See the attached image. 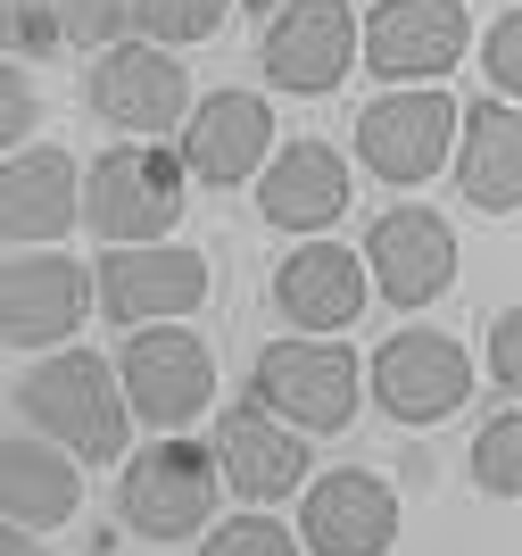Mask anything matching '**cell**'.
Returning <instances> with one entry per match:
<instances>
[{"label":"cell","instance_id":"cell-1","mask_svg":"<svg viewBox=\"0 0 522 556\" xmlns=\"http://www.w3.org/2000/svg\"><path fill=\"white\" fill-rule=\"evenodd\" d=\"M17 416H25V432L75 448L84 465H109V457H125L133 399H125L116 366H100L91 349H50L42 366L17 374Z\"/></svg>","mask_w":522,"mask_h":556},{"label":"cell","instance_id":"cell-2","mask_svg":"<svg viewBox=\"0 0 522 556\" xmlns=\"http://www.w3.org/2000/svg\"><path fill=\"white\" fill-rule=\"evenodd\" d=\"M216 490H225L216 448L182 441V432H158V441L133 448V465H125L116 515H125V532H141V540H200V532H216Z\"/></svg>","mask_w":522,"mask_h":556},{"label":"cell","instance_id":"cell-3","mask_svg":"<svg viewBox=\"0 0 522 556\" xmlns=\"http://www.w3.org/2000/svg\"><path fill=\"white\" fill-rule=\"evenodd\" d=\"M182 184L191 166L182 150H109V159L84 175V225L109 241V250H141V241H166L182 216Z\"/></svg>","mask_w":522,"mask_h":556},{"label":"cell","instance_id":"cell-4","mask_svg":"<svg viewBox=\"0 0 522 556\" xmlns=\"http://www.w3.org/2000/svg\"><path fill=\"white\" fill-rule=\"evenodd\" d=\"M357 391H365L357 357L316 341V332L257 349V366H250V399L266 416L298 424V432H341V424H357Z\"/></svg>","mask_w":522,"mask_h":556},{"label":"cell","instance_id":"cell-5","mask_svg":"<svg viewBox=\"0 0 522 556\" xmlns=\"http://www.w3.org/2000/svg\"><path fill=\"white\" fill-rule=\"evenodd\" d=\"M116 382H125V399H133V416L150 432H182L216 399V357H207L200 332H182V325H141L133 341L116 349Z\"/></svg>","mask_w":522,"mask_h":556},{"label":"cell","instance_id":"cell-6","mask_svg":"<svg viewBox=\"0 0 522 556\" xmlns=\"http://www.w3.org/2000/svg\"><path fill=\"white\" fill-rule=\"evenodd\" d=\"M357 59H365V25H357L348 0H282L273 25H266V42H257L266 84L273 92H298V100L332 92Z\"/></svg>","mask_w":522,"mask_h":556},{"label":"cell","instance_id":"cell-7","mask_svg":"<svg viewBox=\"0 0 522 556\" xmlns=\"http://www.w3.org/2000/svg\"><path fill=\"white\" fill-rule=\"evenodd\" d=\"M456 134H464L456 100L415 84V92H382L357 116V159L382 184H432L440 166H456Z\"/></svg>","mask_w":522,"mask_h":556},{"label":"cell","instance_id":"cell-8","mask_svg":"<svg viewBox=\"0 0 522 556\" xmlns=\"http://www.w3.org/2000/svg\"><path fill=\"white\" fill-rule=\"evenodd\" d=\"M365 382H373L390 424H448L456 407L473 399V357H464V341L415 325V332H390V341L373 349Z\"/></svg>","mask_w":522,"mask_h":556},{"label":"cell","instance_id":"cell-9","mask_svg":"<svg viewBox=\"0 0 522 556\" xmlns=\"http://www.w3.org/2000/svg\"><path fill=\"white\" fill-rule=\"evenodd\" d=\"M84 100H91L100 125H116V134H133V141L166 134V125H191V75H182V59L158 50V42H141V34L91 59Z\"/></svg>","mask_w":522,"mask_h":556},{"label":"cell","instance_id":"cell-10","mask_svg":"<svg viewBox=\"0 0 522 556\" xmlns=\"http://www.w3.org/2000/svg\"><path fill=\"white\" fill-rule=\"evenodd\" d=\"M91 307H100V275L75 266L67 250H17L0 266V341L9 349H59L75 341Z\"/></svg>","mask_w":522,"mask_h":556},{"label":"cell","instance_id":"cell-11","mask_svg":"<svg viewBox=\"0 0 522 556\" xmlns=\"http://www.w3.org/2000/svg\"><path fill=\"white\" fill-rule=\"evenodd\" d=\"M100 316L125 332L141 325H175L207 300V257L182 241H141V250H100Z\"/></svg>","mask_w":522,"mask_h":556},{"label":"cell","instance_id":"cell-12","mask_svg":"<svg viewBox=\"0 0 522 556\" xmlns=\"http://www.w3.org/2000/svg\"><path fill=\"white\" fill-rule=\"evenodd\" d=\"M298 540H307V556H390L398 548V490L365 465L316 473L298 490Z\"/></svg>","mask_w":522,"mask_h":556},{"label":"cell","instance_id":"cell-13","mask_svg":"<svg viewBox=\"0 0 522 556\" xmlns=\"http://www.w3.org/2000/svg\"><path fill=\"white\" fill-rule=\"evenodd\" d=\"M216 465H225V490L250 498V507H273V498H291V490L316 482V473H307V432L266 416L257 399L216 416Z\"/></svg>","mask_w":522,"mask_h":556},{"label":"cell","instance_id":"cell-14","mask_svg":"<svg viewBox=\"0 0 522 556\" xmlns=\"http://www.w3.org/2000/svg\"><path fill=\"white\" fill-rule=\"evenodd\" d=\"M365 266H373V291H382L390 307H432L440 291L456 282V232H448V216H432V208L373 216V232H365Z\"/></svg>","mask_w":522,"mask_h":556},{"label":"cell","instance_id":"cell-15","mask_svg":"<svg viewBox=\"0 0 522 556\" xmlns=\"http://www.w3.org/2000/svg\"><path fill=\"white\" fill-rule=\"evenodd\" d=\"M464 59V0H382L365 17V67L382 84H432Z\"/></svg>","mask_w":522,"mask_h":556},{"label":"cell","instance_id":"cell-16","mask_svg":"<svg viewBox=\"0 0 522 556\" xmlns=\"http://www.w3.org/2000/svg\"><path fill=\"white\" fill-rule=\"evenodd\" d=\"M365 300H373V266L357 250H341V241H298L273 266V307L298 332H316V341L323 332H348L365 316Z\"/></svg>","mask_w":522,"mask_h":556},{"label":"cell","instance_id":"cell-17","mask_svg":"<svg viewBox=\"0 0 522 556\" xmlns=\"http://www.w3.org/2000/svg\"><path fill=\"white\" fill-rule=\"evenodd\" d=\"M266 150H273V109L257 92H207L200 109H191V125H182V166H191L207 191L250 184L257 166H273Z\"/></svg>","mask_w":522,"mask_h":556},{"label":"cell","instance_id":"cell-18","mask_svg":"<svg viewBox=\"0 0 522 556\" xmlns=\"http://www.w3.org/2000/svg\"><path fill=\"white\" fill-rule=\"evenodd\" d=\"M67 225H84V175H75L67 150H9L0 166V232L17 241V250H42L59 241Z\"/></svg>","mask_w":522,"mask_h":556},{"label":"cell","instance_id":"cell-19","mask_svg":"<svg viewBox=\"0 0 522 556\" xmlns=\"http://www.w3.org/2000/svg\"><path fill=\"white\" fill-rule=\"evenodd\" d=\"M257 216L282 225V232H323L332 216H348V159L332 141L273 150V166L257 175Z\"/></svg>","mask_w":522,"mask_h":556},{"label":"cell","instance_id":"cell-20","mask_svg":"<svg viewBox=\"0 0 522 556\" xmlns=\"http://www.w3.org/2000/svg\"><path fill=\"white\" fill-rule=\"evenodd\" d=\"M75 448L42 441V432H9L0 441V515L25 523V532H50L84 507V473H75Z\"/></svg>","mask_w":522,"mask_h":556},{"label":"cell","instance_id":"cell-21","mask_svg":"<svg viewBox=\"0 0 522 556\" xmlns=\"http://www.w3.org/2000/svg\"><path fill=\"white\" fill-rule=\"evenodd\" d=\"M456 191L473 208L506 216L522 208V109L514 100H473L464 134H456Z\"/></svg>","mask_w":522,"mask_h":556},{"label":"cell","instance_id":"cell-22","mask_svg":"<svg viewBox=\"0 0 522 556\" xmlns=\"http://www.w3.org/2000/svg\"><path fill=\"white\" fill-rule=\"evenodd\" d=\"M225 17H232V0H141L133 34L158 42V50H182V42H207Z\"/></svg>","mask_w":522,"mask_h":556},{"label":"cell","instance_id":"cell-23","mask_svg":"<svg viewBox=\"0 0 522 556\" xmlns=\"http://www.w3.org/2000/svg\"><path fill=\"white\" fill-rule=\"evenodd\" d=\"M473 482L489 490V498H522V407H506V416L481 424V441H473Z\"/></svg>","mask_w":522,"mask_h":556},{"label":"cell","instance_id":"cell-24","mask_svg":"<svg viewBox=\"0 0 522 556\" xmlns=\"http://www.w3.org/2000/svg\"><path fill=\"white\" fill-rule=\"evenodd\" d=\"M200 556H307V540H291L266 507H250V515H225V523L200 540Z\"/></svg>","mask_w":522,"mask_h":556},{"label":"cell","instance_id":"cell-25","mask_svg":"<svg viewBox=\"0 0 522 556\" xmlns=\"http://www.w3.org/2000/svg\"><path fill=\"white\" fill-rule=\"evenodd\" d=\"M50 9L67 25V42H84V50L133 42V17H141V0H50Z\"/></svg>","mask_w":522,"mask_h":556},{"label":"cell","instance_id":"cell-26","mask_svg":"<svg viewBox=\"0 0 522 556\" xmlns=\"http://www.w3.org/2000/svg\"><path fill=\"white\" fill-rule=\"evenodd\" d=\"M481 75L498 84V100H522V9H506L481 42Z\"/></svg>","mask_w":522,"mask_h":556},{"label":"cell","instance_id":"cell-27","mask_svg":"<svg viewBox=\"0 0 522 556\" xmlns=\"http://www.w3.org/2000/svg\"><path fill=\"white\" fill-rule=\"evenodd\" d=\"M34 84H25V67H0V150H34Z\"/></svg>","mask_w":522,"mask_h":556},{"label":"cell","instance_id":"cell-28","mask_svg":"<svg viewBox=\"0 0 522 556\" xmlns=\"http://www.w3.org/2000/svg\"><path fill=\"white\" fill-rule=\"evenodd\" d=\"M50 42H67L59 9L50 0H9V50H50Z\"/></svg>","mask_w":522,"mask_h":556},{"label":"cell","instance_id":"cell-29","mask_svg":"<svg viewBox=\"0 0 522 556\" xmlns=\"http://www.w3.org/2000/svg\"><path fill=\"white\" fill-rule=\"evenodd\" d=\"M489 374H498L506 399H522V307H506L498 325H489Z\"/></svg>","mask_w":522,"mask_h":556},{"label":"cell","instance_id":"cell-30","mask_svg":"<svg viewBox=\"0 0 522 556\" xmlns=\"http://www.w3.org/2000/svg\"><path fill=\"white\" fill-rule=\"evenodd\" d=\"M0 556H42V548H34V532H25V523H9V532H0Z\"/></svg>","mask_w":522,"mask_h":556}]
</instances>
